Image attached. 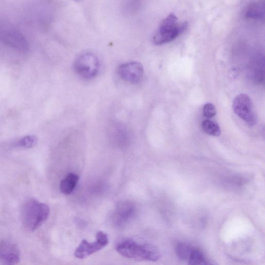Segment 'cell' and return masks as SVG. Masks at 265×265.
Wrapping results in <instances>:
<instances>
[{"label": "cell", "instance_id": "7", "mask_svg": "<svg viewBox=\"0 0 265 265\" xmlns=\"http://www.w3.org/2000/svg\"><path fill=\"white\" fill-rule=\"evenodd\" d=\"M135 205L129 201L119 203L113 217V223L116 228L125 227L135 215Z\"/></svg>", "mask_w": 265, "mask_h": 265}, {"label": "cell", "instance_id": "9", "mask_svg": "<svg viewBox=\"0 0 265 265\" xmlns=\"http://www.w3.org/2000/svg\"><path fill=\"white\" fill-rule=\"evenodd\" d=\"M19 259L20 252L16 245L8 240L0 241V264L16 265Z\"/></svg>", "mask_w": 265, "mask_h": 265}, {"label": "cell", "instance_id": "10", "mask_svg": "<svg viewBox=\"0 0 265 265\" xmlns=\"http://www.w3.org/2000/svg\"><path fill=\"white\" fill-rule=\"evenodd\" d=\"M79 176L75 173H69L60 184V190L64 194H71L79 181Z\"/></svg>", "mask_w": 265, "mask_h": 265}, {"label": "cell", "instance_id": "5", "mask_svg": "<svg viewBox=\"0 0 265 265\" xmlns=\"http://www.w3.org/2000/svg\"><path fill=\"white\" fill-rule=\"evenodd\" d=\"M109 243L108 235L102 231L97 233L96 239L94 242L83 240L76 248L74 255L76 257L83 259L91 256L106 247Z\"/></svg>", "mask_w": 265, "mask_h": 265}, {"label": "cell", "instance_id": "16", "mask_svg": "<svg viewBox=\"0 0 265 265\" xmlns=\"http://www.w3.org/2000/svg\"><path fill=\"white\" fill-rule=\"evenodd\" d=\"M203 113L206 118H211L216 115V108L212 103H207L204 106Z\"/></svg>", "mask_w": 265, "mask_h": 265}, {"label": "cell", "instance_id": "8", "mask_svg": "<svg viewBox=\"0 0 265 265\" xmlns=\"http://www.w3.org/2000/svg\"><path fill=\"white\" fill-rule=\"evenodd\" d=\"M119 76L131 84L139 83L144 75L143 65L138 62H129L121 64L118 70Z\"/></svg>", "mask_w": 265, "mask_h": 265}, {"label": "cell", "instance_id": "15", "mask_svg": "<svg viewBox=\"0 0 265 265\" xmlns=\"http://www.w3.org/2000/svg\"><path fill=\"white\" fill-rule=\"evenodd\" d=\"M37 143V138L34 136H28L23 138L19 142V145L24 148H32Z\"/></svg>", "mask_w": 265, "mask_h": 265}, {"label": "cell", "instance_id": "4", "mask_svg": "<svg viewBox=\"0 0 265 265\" xmlns=\"http://www.w3.org/2000/svg\"><path fill=\"white\" fill-rule=\"evenodd\" d=\"M100 62L97 55L91 52H85L79 55L74 63V69L82 78L91 79L98 74Z\"/></svg>", "mask_w": 265, "mask_h": 265}, {"label": "cell", "instance_id": "2", "mask_svg": "<svg viewBox=\"0 0 265 265\" xmlns=\"http://www.w3.org/2000/svg\"><path fill=\"white\" fill-rule=\"evenodd\" d=\"M50 213L49 207L31 199L28 201L22 210L23 222L26 228L34 231L48 219Z\"/></svg>", "mask_w": 265, "mask_h": 265}, {"label": "cell", "instance_id": "17", "mask_svg": "<svg viewBox=\"0 0 265 265\" xmlns=\"http://www.w3.org/2000/svg\"><path fill=\"white\" fill-rule=\"evenodd\" d=\"M209 265H213V264H209Z\"/></svg>", "mask_w": 265, "mask_h": 265}, {"label": "cell", "instance_id": "1", "mask_svg": "<svg viewBox=\"0 0 265 265\" xmlns=\"http://www.w3.org/2000/svg\"><path fill=\"white\" fill-rule=\"evenodd\" d=\"M116 250L122 256L138 261H158L161 254L152 245L140 244L131 239H124L116 245Z\"/></svg>", "mask_w": 265, "mask_h": 265}, {"label": "cell", "instance_id": "14", "mask_svg": "<svg viewBox=\"0 0 265 265\" xmlns=\"http://www.w3.org/2000/svg\"><path fill=\"white\" fill-rule=\"evenodd\" d=\"M188 265H208V263L202 252L195 248L188 261Z\"/></svg>", "mask_w": 265, "mask_h": 265}, {"label": "cell", "instance_id": "6", "mask_svg": "<svg viewBox=\"0 0 265 265\" xmlns=\"http://www.w3.org/2000/svg\"><path fill=\"white\" fill-rule=\"evenodd\" d=\"M233 107L235 113L249 125L253 126L256 122L250 97L246 94L237 96L234 100Z\"/></svg>", "mask_w": 265, "mask_h": 265}, {"label": "cell", "instance_id": "11", "mask_svg": "<svg viewBox=\"0 0 265 265\" xmlns=\"http://www.w3.org/2000/svg\"><path fill=\"white\" fill-rule=\"evenodd\" d=\"M195 248L185 242L176 245L175 249V254L182 260L189 261Z\"/></svg>", "mask_w": 265, "mask_h": 265}, {"label": "cell", "instance_id": "3", "mask_svg": "<svg viewBox=\"0 0 265 265\" xmlns=\"http://www.w3.org/2000/svg\"><path fill=\"white\" fill-rule=\"evenodd\" d=\"M178 20L174 14H170L162 21L153 37L156 45L161 46L171 41L187 30L188 22L178 23Z\"/></svg>", "mask_w": 265, "mask_h": 265}, {"label": "cell", "instance_id": "12", "mask_svg": "<svg viewBox=\"0 0 265 265\" xmlns=\"http://www.w3.org/2000/svg\"><path fill=\"white\" fill-rule=\"evenodd\" d=\"M264 6L261 2L255 3L250 5L246 12V17L252 19H262L264 17Z\"/></svg>", "mask_w": 265, "mask_h": 265}, {"label": "cell", "instance_id": "13", "mask_svg": "<svg viewBox=\"0 0 265 265\" xmlns=\"http://www.w3.org/2000/svg\"><path fill=\"white\" fill-rule=\"evenodd\" d=\"M203 131L209 136L218 137L220 135V129L216 123L209 120H204L202 123Z\"/></svg>", "mask_w": 265, "mask_h": 265}]
</instances>
